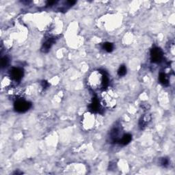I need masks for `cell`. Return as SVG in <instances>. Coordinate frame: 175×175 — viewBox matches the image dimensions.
<instances>
[{"instance_id": "cell-1", "label": "cell", "mask_w": 175, "mask_h": 175, "mask_svg": "<svg viewBox=\"0 0 175 175\" xmlns=\"http://www.w3.org/2000/svg\"><path fill=\"white\" fill-rule=\"evenodd\" d=\"M109 78L105 72L100 70L92 71L87 78V84L92 90H104L108 88Z\"/></svg>"}, {"instance_id": "cell-2", "label": "cell", "mask_w": 175, "mask_h": 175, "mask_svg": "<svg viewBox=\"0 0 175 175\" xmlns=\"http://www.w3.org/2000/svg\"><path fill=\"white\" fill-rule=\"evenodd\" d=\"M117 95L113 89L106 88L103 90L101 95V103L105 108H114L117 104Z\"/></svg>"}, {"instance_id": "cell-3", "label": "cell", "mask_w": 175, "mask_h": 175, "mask_svg": "<svg viewBox=\"0 0 175 175\" xmlns=\"http://www.w3.org/2000/svg\"><path fill=\"white\" fill-rule=\"evenodd\" d=\"M96 118L92 112H87L84 114L82 118V125L84 130L90 131L95 127Z\"/></svg>"}, {"instance_id": "cell-4", "label": "cell", "mask_w": 175, "mask_h": 175, "mask_svg": "<svg viewBox=\"0 0 175 175\" xmlns=\"http://www.w3.org/2000/svg\"><path fill=\"white\" fill-rule=\"evenodd\" d=\"M32 107V103L29 101H24V100L19 99L15 103L14 108L15 111L19 113H24L28 111Z\"/></svg>"}, {"instance_id": "cell-5", "label": "cell", "mask_w": 175, "mask_h": 175, "mask_svg": "<svg viewBox=\"0 0 175 175\" xmlns=\"http://www.w3.org/2000/svg\"><path fill=\"white\" fill-rule=\"evenodd\" d=\"M122 135H121V127L115 126L109 133V140L112 143H117L121 140Z\"/></svg>"}, {"instance_id": "cell-6", "label": "cell", "mask_w": 175, "mask_h": 175, "mask_svg": "<svg viewBox=\"0 0 175 175\" xmlns=\"http://www.w3.org/2000/svg\"><path fill=\"white\" fill-rule=\"evenodd\" d=\"M163 59V52L158 47L153 48L151 51V60L153 63H160Z\"/></svg>"}, {"instance_id": "cell-7", "label": "cell", "mask_w": 175, "mask_h": 175, "mask_svg": "<svg viewBox=\"0 0 175 175\" xmlns=\"http://www.w3.org/2000/svg\"><path fill=\"white\" fill-rule=\"evenodd\" d=\"M23 76V70L19 67L12 68L11 70V77L15 82H20Z\"/></svg>"}, {"instance_id": "cell-8", "label": "cell", "mask_w": 175, "mask_h": 175, "mask_svg": "<svg viewBox=\"0 0 175 175\" xmlns=\"http://www.w3.org/2000/svg\"><path fill=\"white\" fill-rule=\"evenodd\" d=\"M101 106L100 105L99 100L96 98H94L92 99V103H90V105H89V109L90 110V112L92 113H99L101 111Z\"/></svg>"}, {"instance_id": "cell-9", "label": "cell", "mask_w": 175, "mask_h": 175, "mask_svg": "<svg viewBox=\"0 0 175 175\" xmlns=\"http://www.w3.org/2000/svg\"><path fill=\"white\" fill-rule=\"evenodd\" d=\"M151 120V116L149 114H144L143 116H142L141 119L139 122V127L141 129H144L148 124L150 122Z\"/></svg>"}, {"instance_id": "cell-10", "label": "cell", "mask_w": 175, "mask_h": 175, "mask_svg": "<svg viewBox=\"0 0 175 175\" xmlns=\"http://www.w3.org/2000/svg\"><path fill=\"white\" fill-rule=\"evenodd\" d=\"M55 39L54 38H50L48 40L45 41V43L43 44V47H42V51L43 52H47V51L50 49V48L52 46L54 43Z\"/></svg>"}, {"instance_id": "cell-11", "label": "cell", "mask_w": 175, "mask_h": 175, "mask_svg": "<svg viewBox=\"0 0 175 175\" xmlns=\"http://www.w3.org/2000/svg\"><path fill=\"white\" fill-rule=\"evenodd\" d=\"M131 140H132L131 135L127 134L122 135V136L121 138V140H120L119 142H118V143L122 144V145H127V144L130 143Z\"/></svg>"}, {"instance_id": "cell-12", "label": "cell", "mask_w": 175, "mask_h": 175, "mask_svg": "<svg viewBox=\"0 0 175 175\" xmlns=\"http://www.w3.org/2000/svg\"><path fill=\"white\" fill-rule=\"evenodd\" d=\"M159 79H160V83L165 86H167L169 85V79L167 75L164 73H160V75H159Z\"/></svg>"}, {"instance_id": "cell-13", "label": "cell", "mask_w": 175, "mask_h": 175, "mask_svg": "<svg viewBox=\"0 0 175 175\" xmlns=\"http://www.w3.org/2000/svg\"><path fill=\"white\" fill-rule=\"evenodd\" d=\"M12 78L11 77H6L4 79H2L1 86L2 88H7L11 86L12 84Z\"/></svg>"}, {"instance_id": "cell-14", "label": "cell", "mask_w": 175, "mask_h": 175, "mask_svg": "<svg viewBox=\"0 0 175 175\" xmlns=\"http://www.w3.org/2000/svg\"><path fill=\"white\" fill-rule=\"evenodd\" d=\"M103 49L107 52H112L114 50V45L111 43H105L103 44Z\"/></svg>"}, {"instance_id": "cell-15", "label": "cell", "mask_w": 175, "mask_h": 175, "mask_svg": "<svg viewBox=\"0 0 175 175\" xmlns=\"http://www.w3.org/2000/svg\"><path fill=\"white\" fill-rule=\"evenodd\" d=\"M127 74V68L125 65H121L118 70V75L120 77H123Z\"/></svg>"}, {"instance_id": "cell-16", "label": "cell", "mask_w": 175, "mask_h": 175, "mask_svg": "<svg viewBox=\"0 0 175 175\" xmlns=\"http://www.w3.org/2000/svg\"><path fill=\"white\" fill-rule=\"evenodd\" d=\"M9 64V59L8 57H3L2 58V60H1V65L2 68H5Z\"/></svg>"}, {"instance_id": "cell-17", "label": "cell", "mask_w": 175, "mask_h": 175, "mask_svg": "<svg viewBox=\"0 0 175 175\" xmlns=\"http://www.w3.org/2000/svg\"><path fill=\"white\" fill-rule=\"evenodd\" d=\"M160 164L162 166L164 167H168L169 166V160L166 157H164L161 159Z\"/></svg>"}, {"instance_id": "cell-18", "label": "cell", "mask_w": 175, "mask_h": 175, "mask_svg": "<svg viewBox=\"0 0 175 175\" xmlns=\"http://www.w3.org/2000/svg\"><path fill=\"white\" fill-rule=\"evenodd\" d=\"M42 86H43V88H47L49 85V83L47 82H45V81H43V82H42Z\"/></svg>"}]
</instances>
